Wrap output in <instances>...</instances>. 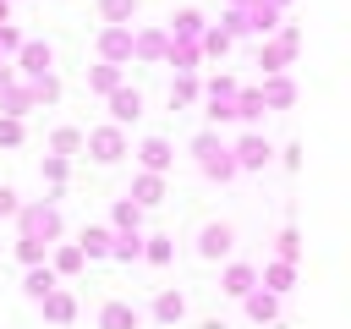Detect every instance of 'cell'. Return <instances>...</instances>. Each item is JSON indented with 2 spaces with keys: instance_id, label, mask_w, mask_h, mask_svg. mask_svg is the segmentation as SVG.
Instances as JSON below:
<instances>
[{
  "instance_id": "e0dca14e",
  "label": "cell",
  "mask_w": 351,
  "mask_h": 329,
  "mask_svg": "<svg viewBox=\"0 0 351 329\" xmlns=\"http://www.w3.org/2000/svg\"><path fill=\"white\" fill-rule=\"evenodd\" d=\"M252 285H258V269H252V263H225V274H219V291H225V296L241 302Z\"/></svg>"
},
{
  "instance_id": "7402d4cb",
  "label": "cell",
  "mask_w": 351,
  "mask_h": 329,
  "mask_svg": "<svg viewBox=\"0 0 351 329\" xmlns=\"http://www.w3.org/2000/svg\"><path fill=\"white\" fill-rule=\"evenodd\" d=\"M55 285H60V274H55L49 263H38V269H27V274H22V296H27V302H44Z\"/></svg>"
},
{
  "instance_id": "cb8c5ba5",
  "label": "cell",
  "mask_w": 351,
  "mask_h": 329,
  "mask_svg": "<svg viewBox=\"0 0 351 329\" xmlns=\"http://www.w3.org/2000/svg\"><path fill=\"white\" fill-rule=\"evenodd\" d=\"M165 66H176V71H203V49L170 38V44H165Z\"/></svg>"
},
{
  "instance_id": "277c9868",
  "label": "cell",
  "mask_w": 351,
  "mask_h": 329,
  "mask_svg": "<svg viewBox=\"0 0 351 329\" xmlns=\"http://www.w3.org/2000/svg\"><path fill=\"white\" fill-rule=\"evenodd\" d=\"M11 66H16V77H22V82H33V77H44V71L55 66V49H49L44 38H22V49L11 55Z\"/></svg>"
},
{
  "instance_id": "f546056e",
  "label": "cell",
  "mask_w": 351,
  "mask_h": 329,
  "mask_svg": "<svg viewBox=\"0 0 351 329\" xmlns=\"http://www.w3.org/2000/svg\"><path fill=\"white\" fill-rule=\"evenodd\" d=\"M203 175H208V181H236V175H241V170H236V159H230V143H225L219 154H208V159H203Z\"/></svg>"
},
{
  "instance_id": "60d3db41",
  "label": "cell",
  "mask_w": 351,
  "mask_h": 329,
  "mask_svg": "<svg viewBox=\"0 0 351 329\" xmlns=\"http://www.w3.org/2000/svg\"><path fill=\"white\" fill-rule=\"evenodd\" d=\"M22 137H27V126L16 115H0V148H22Z\"/></svg>"
},
{
  "instance_id": "603a6c76",
  "label": "cell",
  "mask_w": 351,
  "mask_h": 329,
  "mask_svg": "<svg viewBox=\"0 0 351 329\" xmlns=\"http://www.w3.org/2000/svg\"><path fill=\"white\" fill-rule=\"evenodd\" d=\"M137 324H143V313L132 302H104L99 307V329H137Z\"/></svg>"
},
{
  "instance_id": "3957f363",
  "label": "cell",
  "mask_w": 351,
  "mask_h": 329,
  "mask_svg": "<svg viewBox=\"0 0 351 329\" xmlns=\"http://www.w3.org/2000/svg\"><path fill=\"white\" fill-rule=\"evenodd\" d=\"M82 148H88L99 164H115V159H126V154H132L126 132H121V126H110V121H104V126H93V132L82 137Z\"/></svg>"
},
{
  "instance_id": "9c48e42d",
  "label": "cell",
  "mask_w": 351,
  "mask_h": 329,
  "mask_svg": "<svg viewBox=\"0 0 351 329\" xmlns=\"http://www.w3.org/2000/svg\"><path fill=\"white\" fill-rule=\"evenodd\" d=\"M241 16H247V33H258V38H269V33L285 22V11H280V5H269V0H247V5H241Z\"/></svg>"
},
{
  "instance_id": "8d00e7d4",
  "label": "cell",
  "mask_w": 351,
  "mask_h": 329,
  "mask_svg": "<svg viewBox=\"0 0 351 329\" xmlns=\"http://www.w3.org/2000/svg\"><path fill=\"white\" fill-rule=\"evenodd\" d=\"M230 44H236V38H230V33H219L214 22H208V27H203V38H197V49H203V60H208V55H225Z\"/></svg>"
},
{
  "instance_id": "9a60e30c",
  "label": "cell",
  "mask_w": 351,
  "mask_h": 329,
  "mask_svg": "<svg viewBox=\"0 0 351 329\" xmlns=\"http://www.w3.org/2000/svg\"><path fill=\"white\" fill-rule=\"evenodd\" d=\"M197 99H203V77H197V71H176V77H170V104H176V110H192Z\"/></svg>"
},
{
  "instance_id": "83f0119b",
  "label": "cell",
  "mask_w": 351,
  "mask_h": 329,
  "mask_svg": "<svg viewBox=\"0 0 351 329\" xmlns=\"http://www.w3.org/2000/svg\"><path fill=\"white\" fill-rule=\"evenodd\" d=\"M143 214H148V208H137L132 197H115V208H110V230H143Z\"/></svg>"
},
{
  "instance_id": "7a4b0ae2",
  "label": "cell",
  "mask_w": 351,
  "mask_h": 329,
  "mask_svg": "<svg viewBox=\"0 0 351 329\" xmlns=\"http://www.w3.org/2000/svg\"><path fill=\"white\" fill-rule=\"evenodd\" d=\"M291 60H296V27H291V22H280V27L258 44V66H263V77H280Z\"/></svg>"
},
{
  "instance_id": "d4e9b609",
  "label": "cell",
  "mask_w": 351,
  "mask_h": 329,
  "mask_svg": "<svg viewBox=\"0 0 351 329\" xmlns=\"http://www.w3.org/2000/svg\"><path fill=\"white\" fill-rule=\"evenodd\" d=\"M121 82H126V66H104V60H99V66H88V88H93L99 99H110Z\"/></svg>"
},
{
  "instance_id": "f35d334b",
  "label": "cell",
  "mask_w": 351,
  "mask_h": 329,
  "mask_svg": "<svg viewBox=\"0 0 351 329\" xmlns=\"http://www.w3.org/2000/svg\"><path fill=\"white\" fill-rule=\"evenodd\" d=\"M16 258H22V269H38V263H49V247H44V241L16 236Z\"/></svg>"
},
{
  "instance_id": "bcb514c9",
  "label": "cell",
  "mask_w": 351,
  "mask_h": 329,
  "mask_svg": "<svg viewBox=\"0 0 351 329\" xmlns=\"http://www.w3.org/2000/svg\"><path fill=\"white\" fill-rule=\"evenodd\" d=\"M11 82H22V77H16V66H11V60H0V88H11Z\"/></svg>"
},
{
  "instance_id": "2e32d148",
  "label": "cell",
  "mask_w": 351,
  "mask_h": 329,
  "mask_svg": "<svg viewBox=\"0 0 351 329\" xmlns=\"http://www.w3.org/2000/svg\"><path fill=\"white\" fill-rule=\"evenodd\" d=\"M82 263H88V258H82V247H77V241H55V247H49V269H55L60 280L82 274Z\"/></svg>"
},
{
  "instance_id": "74e56055",
  "label": "cell",
  "mask_w": 351,
  "mask_h": 329,
  "mask_svg": "<svg viewBox=\"0 0 351 329\" xmlns=\"http://www.w3.org/2000/svg\"><path fill=\"white\" fill-rule=\"evenodd\" d=\"M27 88H33V104H55V99H60V77H55V71H44V77H33Z\"/></svg>"
},
{
  "instance_id": "ab89813d",
  "label": "cell",
  "mask_w": 351,
  "mask_h": 329,
  "mask_svg": "<svg viewBox=\"0 0 351 329\" xmlns=\"http://www.w3.org/2000/svg\"><path fill=\"white\" fill-rule=\"evenodd\" d=\"M38 175H44L49 186H60V181L71 175V159H60V154H44V164H38Z\"/></svg>"
},
{
  "instance_id": "7dc6e473",
  "label": "cell",
  "mask_w": 351,
  "mask_h": 329,
  "mask_svg": "<svg viewBox=\"0 0 351 329\" xmlns=\"http://www.w3.org/2000/svg\"><path fill=\"white\" fill-rule=\"evenodd\" d=\"M5 22H11V0H0V27H5Z\"/></svg>"
},
{
  "instance_id": "836d02e7",
  "label": "cell",
  "mask_w": 351,
  "mask_h": 329,
  "mask_svg": "<svg viewBox=\"0 0 351 329\" xmlns=\"http://www.w3.org/2000/svg\"><path fill=\"white\" fill-rule=\"evenodd\" d=\"M274 258H280V263H296V258H302V230H296V225H285V230L274 236Z\"/></svg>"
},
{
  "instance_id": "4fadbf2b",
  "label": "cell",
  "mask_w": 351,
  "mask_h": 329,
  "mask_svg": "<svg viewBox=\"0 0 351 329\" xmlns=\"http://www.w3.org/2000/svg\"><path fill=\"white\" fill-rule=\"evenodd\" d=\"M165 44H170L165 27H137L132 33V60H165Z\"/></svg>"
},
{
  "instance_id": "4dcf8cb0",
  "label": "cell",
  "mask_w": 351,
  "mask_h": 329,
  "mask_svg": "<svg viewBox=\"0 0 351 329\" xmlns=\"http://www.w3.org/2000/svg\"><path fill=\"white\" fill-rule=\"evenodd\" d=\"M110 236H115L110 225H88V230H82V241H77V247H82V258H110Z\"/></svg>"
},
{
  "instance_id": "ac0fdd59",
  "label": "cell",
  "mask_w": 351,
  "mask_h": 329,
  "mask_svg": "<svg viewBox=\"0 0 351 329\" xmlns=\"http://www.w3.org/2000/svg\"><path fill=\"white\" fill-rule=\"evenodd\" d=\"M148 318H154V324H181V318H186V296H181V291H159V296L148 302Z\"/></svg>"
},
{
  "instance_id": "c3c4849f",
  "label": "cell",
  "mask_w": 351,
  "mask_h": 329,
  "mask_svg": "<svg viewBox=\"0 0 351 329\" xmlns=\"http://www.w3.org/2000/svg\"><path fill=\"white\" fill-rule=\"evenodd\" d=\"M269 5H280V11H285V5H291V0H269Z\"/></svg>"
},
{
  "instance_id": "e575fe53",
  "label": "cell",
  "mask_w": 351,
  "mask_h": 329,
  "mask_svg": "<svg viewBox=\"0 0 351 329\" xmlns=\"http://www.w3.org/2000/svg\"><path fill=\"white\" fill-rule=\"evenodd\" d=\"M236 88H241V82H236L230 71H214V77L203 82V99H208V104H214V99H236Z\"/></svg>"
},
{
  "instance_id": "52a82bcc",
  "label": "cell",
  "mask_w": 351,
  "mask_h": 329,
  "mask_svg": "<svg viewBox=\"0 0 351 329\" xmlns=\"http://www.w3.org/2000/svg\"><path fill=\"white\" fill-rule=\"evenodd\" d=\"M137 164H143L148 175H165V170L176 164V148H170V137H143V143H137Z\"/></svg>"
},
{
  "instance_id": "44dd1931",
  "label": "cell",
  "mask_w": 351,
  "mask_h": 329,
  "mask_svg": "<svg viewBox=\"0 0 351 329\" xmlns=\"http://www.w3.org/2000/svg\"><path fill=\"white\" fill-rule=\"evenodd\" d=\"M258 285H263V291H274V296H285V291L296 285V263H280V258H274V263H263V269H258Z\"/></svg>"
},
{
  "instance_id": "8992f818",
  "label": "cell",
  "mask_w": 351,
  "mask_h": 329,
  "mask_svg": "<svg viewBox=\"0 0 351 329\" xmlns=\"http://www.w3.org/2000/svg\"><path fill=\"white\" fill-rule=\"evenodd\" d=\"M230 159H236V170H263V164L274 159V148H269L263 132H241V137L230 143Z\"/></svg>"
},
{
  "instance_id": "8fae6325",
  "label": "cell",
  "mask_w": 351,
  "mask_h": 329,
  "mask_svg": "<svg viewBox=\"0 0 351 329\" xmlns=\"http://www.w3.org/2000/svg\"><path fill=\"white\" fill-rule=\"evenodd\" d=\"M258 99H263V110H291L296 104V82L280 71V77H263L258 82Z\"/></svg>"
},
{
  "instance_id": "d6986e66",
  "label": "cell",
  "mask_w": 351,
  "mask_h": 329,
  "mask_svg": "<svg viewBox=\"0 0 351 329\" xmlns=\"http://www.w3.org/2000/svg\"><path fill=\"white\" fill-rule=\"evenodd\" d=\"M230 110H236V121H241L247 132H258V121H263V99H258V88H236Z\"/></svg>"
},
{
  "instance_id": "6da1fadb",
  "label": "cell",
  "mask_w": 351,
  "mask_h": 329,
  "mask_svg": "<svg viewBox=\"0 0 351 329\" xmlns=\"http://www.w3.org/2000/svg\"><path fill=\"white\" fill-rule=\"evenodd\" d=\"M60 230H66V219H60V208H55L49 197H38V203H22V208H16V236L55 247V241H60Z\"/></svg>"
},
{
  "instance_id": "d6a6232c",
  "label": "cell",
  "mask_w": 351,
  "mask_h": 329,
  "mask_svg": "<svg viewBox=\"0 0 351 329\" xmlns=\"http://www.w3.org/2000/svg\"><path fill=\"white\" fill-rule=\"evenodd\" d=\"M77 148H82V132H77V126H55V132H49V154H60V159H71Z\"/></svg>"
},
{
  "instance_id": "d590c367",
  "label": "cell",
  "mask_w": 351,
  "mask_h": 329,
  "mask_svg": "<svg viewBox=\"0 0 351 329\" xmlns=\"http://www.w3.org/2000/svg\"><path fill=\"white\" fill-rule=\"evenodd\" d=\"M170 258H176L170 236H143V263H154V269H159V263H170Z\"/></svg>"
},
{
  "instance_id": "4316f807",
  "label": "cell",
  "mask_w": 351,
  "mask_h": 329,
  "mask_svg": "<svg viewBox=\"0 0 351 329\" xmlns=\"http://www.w3.org/2000/svg\"><path fill=\"white\" fill-rule=\"evenodd\" d=\"M27 110H33V88H27V82H11V88H0V115H16V121H22Z\"/></svg>"
},
{
  "instance_id": "f1b7e54d",
  "label": "cell",
  "mask_w": 351,
  "mask_h": 329,
  "mask_svg": "<svg viewBox=\"0 0 351 329\" xmlns=\"http://www.w3.org/2000/svg\"><path fill=\"white\" fill-rule=\"evenodd\" d=\"M110 258L137 263V258H143V230H115V236H110Z\"/></svg>"
},
{
  "instance_id": "ba28073f",
  "label": "cell",
  "mask_w": 351,
  "mask_h": 329,
  "mask_svg": "<svg viewBox=\"0 0 351 329\" xmlns=\"http://www.w3.org/2000/svg\"><path fill=\"white\" fill-rule=\"evenodd\" d=\"M104 104H110V126H121V132H126V121H137V115H143V93H137V88H126V82H121Z\"/></svg>"
},
{
  "instance_id": "5bb4252c",
  "label": "cell",
  "mask_w": 351,
  "mask_h": 329,
  "mask_svg": "<svg viewBox=\"0 0 351 329\" xmlns=\"http://www.w3.org/2000/svg\"><path fill=\"white\" fill-rule=\"evenodd\" d=\"M241 307H247V318H252V324H274V318H280V296H274V291H263V285H252V291L241 296Z\"/></svg>"
},
{
  "instance_id": "5b68a950",
  "label": "cell",
  "mask_w": 351,
  "mask_h": 329,
  "mask_svg": "<svg viewBox=\"0 0 351 329\" xmlns=\"http://www.w3.org/2000/svg\"><path fill=\"white\" fill-rule=\"evenodd\" d=\"M93 49H99V60L104 66H132V27H99V38H93Z\"/></svg>"
},
{
  "instance_id": "1f68e13d",
  "label": "cell",
  "mask_w": 351,
  "mask_h": 329,
  "mask_svg": "<svg viewBox=\"0 0 351 329\" xmlns=\"http://www.w3.org/2000/svg\"><path fill=\"white\" fill-rule=\"evenodd\" d=\"M99 16H104L110 27H132V16H137V0H99Z\"/></svg>"
},
{
  "instance_id": "681fc988",
  "label": "cell",
  "mask_w": 351,
  "mask_h": 329,
  "mask_svg": "<svg viewBox=\"0 0 351 329\" xmlns=\"http://www.w3.org/2000/svg\"><path fill=\"white\" fill-rule=\"evenodd\" d=\"M225 5H247V0H225Z\"/></svg>"
},
{
  "instance_id": "484cf974",
  "label": "cell",
  "mask_w": 351,
  "mask_h": 329,
  "mask_svg": "<svg viewBox=\"0 0 351 329\" xmlns=\"http://www.w3.org/2000/svg\"><path fill=\"white\" fill-rule=\"evenodd\" d=\"M38 307H44V318H49V324H71V318H77V296H71V291H60V285H55Z\"/></svg>"
},
{
  "instance_id": "ffe728a7",
  "label": "cell",
  "mask_w": 351,
  "mask_h": 329,
  "mask_svg": "<svg viewBox=\"0 0 351 329\" xmlns=\"http://www.w3.org/2000/svg\"><path fill=\"white\" fill-rule=\"evenodd\" d=\"M126 197H132L137 208H154V203L165 197V175H148V170H137V175H132V192H126Z\"/></svg>"
},
{
  "instance_id": "7c38bea8",
  "label": "cell",
  "mask_w": 351,
  "mask_h": 329,
  "mask_svg": "<svg viewBox=\"0 0 351 329\" xmlns=\"http://www.w3.org/2000/svg\"><path fill=\"white\" fill-rule=\"evenodd\" d=\"M230 247H236V230H230L225 219L197 230V252H203V258H230Z\"/></svg>"
},
{
  "instance_id": "b9f144b4",
  "label": "cell",
  "mask_w": 351,
  "mask_h": 329,
  "mask_svg": "<svg viewBox=\"0 0 351 329\" xmlns=\"http://www.w3.org/2000/svg\"><path fill=\"white\" fill-rule=\"evenodd\" d=\"M219 33H230V38H247V16H241V5H225V16H219Z\"/></svg>"
},
{
  "instance_id": "30bf717a",
  "label": "cell",
  "mask_w": 351,
  "mask_h": 329,
  "mask_svg": "<svg viewBox=\"0 0 351 329\" xmlns=\"http://www.w3.org/2000/svg\"><path fill=\"white\" fill-rule=\"evenodd\" d=\"M203 27H208V16H203L197 5H181V11L170 16V27H165V33H170V38H181V44H197V38H203Z\"/></svg>"
},
{
  "instance_id": "7bdbcfd3",
  "label": "cell",
  "mask_w": 351,
  "mask_h": 329,
  "mask_svg": "<svg viewBox=\"0 0 351 329\" xmlns=\"http://www.w3.org/2000/svg\"><path fill=\"white\" fill-rule=\"evenodd\" d=\"M219 148H225V143H219V132H197V137H192V154H197V164H203L208 154H219Z\"/></svg>"
},
{
  "instance_id": "f6af8a7d",
  "label": "cell",
  "mask_w": 351,
  "mask_h": 329,
  "mask_svg": "<svg viewBox=\"0 0 351 329\" xmlns=\"http://www.w3.org/2000/svg\"><path fill=\"white\" fill-rule=\"evenodd\" d=\"M16 208H22V197L11 186H0V219H16Z\"/></svg>"
},
{
  "instance_id": "ee69618b",
  "label": "cell",
  "mask_w": 351,
  "mask_h": 329,
  "mask_svg": "<svg viewBox=\"0 0 351 329\" xmlns=\"http://www.w3.org/2000/svg\"><path fill=\"white\" fill-rule=\"evenodd\" d=\"M208 121H214V126H225V121H236V110H230V99H214V104H208Z\"/></svg>"
}]
</instances>
